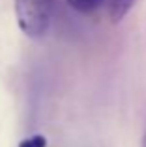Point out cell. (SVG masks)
Instances as JSON below:
<instances>
[{
    "label": "cell",
    "instance_id": "1",
    "mask_svg": "<svg viewBox=\"0 0 146 147\" xmlns=\"http://www.w3.org/2000/svg\"><path fill=\"white\" fill-rule=\"evenodd\" d=\"M55 0H15V17L23 32L32 39L43 37L51 26Z\"/></svg>",
    "mask_w": 146,
    "mask_h": 147
},
{
    "label": "cell",
    "instance_id": "2",
    "mask_svg": "<svg viewBox=\"0 0 146 147\" xmlns=\"http://www.w3.org/2000/svg\"><path fill=\"white\" fill-rule=\"evenodd\" d=\"M137 0H107V9H109V17L113 22H118L129 13Z\"/></svg>",
    "mask_w": 146,
    "mask_h": 147
},
{
    "label": "cell",
    "instance_id": "3",
    "mask_svg": "<svg viewBox=\"0 0 146 147\" xmlns=\"http://www.w3.org/2000/svg\"><path fill=\"white\" fill-rule=\"evenodd\" d=\"M107 0H68V4L79 13H94L105 4Z\"/></svg>",
    "mask_w": 146,
    "mask_h": 147
},
{
    "label": "cell",
    "instance_id": "4",
    "mask_svg": "<svg viewBox=\"0 0 146 147\" xmlns=\"http://www.w3.org/2000/svg\"><path fill=\"white\" fill-rule=\"evenodd\" d=\"M45 138L40 136V134H36V136H30L26 138V140H23L21 144H19V147H45Z\"/></svg>",
    "mask_w": 146,
    "mask_h": 147
},
{
    "label": "cell",
    "instance_id": "5",
    "mask_svg": "<svg viewBox=\"0 0 146 147\" xmlns=\"http://www.w3.org/2000/svg\"><path fill=\"white\" fill-rule=\"evenodd\" d=\"M141 147H146V132H144V138H143V145Z\"/></svg>",
    "mask_w": 146,
    "mask_h": 147
}]
</instances>
